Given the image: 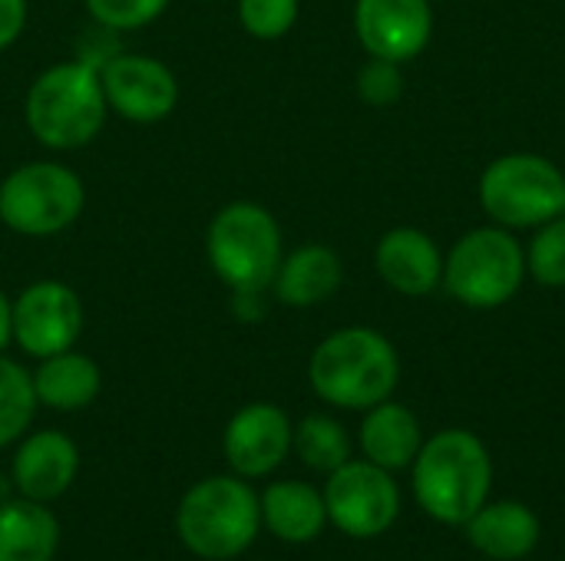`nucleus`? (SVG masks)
<instances>
[{
	"instance_id": "nucleus-1",
	"label": "nucleus",
	"mask_w": 565,
	"mask_h": 561,
	"mask_svg": "<svg viewBox=\"0 0 565 561\" xmlns=\"http://www.w3.org/2000/svg\"><path fill=\"white\" fill-rule=\"evenodd\" d=\"M109 106L99 83V66L86 60H66L46 66L26 89L23 119L30 136L53 149L73 152L89 145L106 126Z\"/></svg>"
},
{
	"instance_id": "nucleus-2",
	"label": "nucleus",
	"mask_w": 565,
	"mask_h": 561,
	"mask_svg": "<svg viewBox=\"0 0 565 561\" xmlns=\"http://www.w3.org/2000/svg\"><path fill=\"white\" fill-rule=\"evenodd\" d=\"M411 470L417 506L444 526H467L490 499L493 463L470 430H440L420 446Z\"/></svg>"
},
{
	"instance_id": "nucleus-3",
	"label": "nucleus",
	"mask_w": 565,
	"mask_h": 561,
	"mask_svg": "<svg viewBox=\"0 0 565 561\" xmlns=\"http://www.w3.org/2000/svg\"><path fill=\"white\" fill-rule=\"evenodd\" d=\"M311 390L338 410H371L391 400L401 380L394 344L371 327L328 334L308 360Z\"/></svg>"
},
{
	"instance_id": "nucleus-4",
	"label": "nucleus",
	"mask_w": 565,
	"mask_h": 561,
	"mask_svg": "<svg viewBox=\"0 0 565 561\" xmlns=\"http://www.w3.org/2000/svg\"><path fill=\"white\" fill-rule=\"evenodd\" d=\"M258 529L262 499L238 476H209L195 483L175 509L179 542L199 559H235L258 539Z\"/></svg>"
},
{
	"instance_id": "nucleus-5",
	"label": "nucleus",
	"mask_w": 565,
	"mask_h": 561,
	"mask_svg": "<svg viewBox=\"0 0 565 561\" xmlns=\"http://www.w3.org/2000/svg\"><path fill=\"white\" fill-rule=\"evenodd\" d=\"M205 258L232 294H262L285 258L281 228L265 205L228 202L209 222Z\"/></svg>"
},
{
	"instance_id": "nucleus-6",
	"label": "nucleus",
	"mask_w": 565,
	"mask_h": 561,
	"mask_svg": "<svg viewBox=\"0 0 565 561\" xmlns=\"http://www.w3.org/2000/svg\"><path fill=\"white\" fill-rule=\"evenodd\" d=\"M83 179L63 162H23L0 182V222L23 238H50L79 222Z\"/></svg>"
},
{
	"instance_id": "nucleus-7",
	"label": "nucleus",
	"mask_w": 565,
	"mask_h": 561,
	"mask_svg": "<svg viewBox=\"0 0 565 561\" xmlns=\"http://www.w3.org/2000/svg\"><path fill=\"white\" fill-rule=\"evenodd\" d=\"M480 205L500 228H540L565 215L563 169L533 152L500 155L480 175Z\"/></svg>"
},
{
	"instance_id": "nucleus-8",
	"label": "nucleus",
	"mask_w": 565,
	"mask_h": 561,
	"mask_svg": "<svg viewBox=\"0 0 565 561\" xmlns=\"http://www.w3.org/2000/svg\"><path fill=\"white\" fill-rule=\"evenodd\" d=\"M526 278V251L507 228H473L444 258L447 291L477 311L503 308Z\"/></svg>"
},
{
	"instance_id": "nucleus-9",
	"label": "nucleus",
	"mask_w": 565,
	"mask_h": 561,
	"mask_svg": "<svg viewBox=\"0 0 565 561\" xmlns=\"http://www.w3.org/2000/svg\"><path fill=\"white\" fill-rule=\"evenodd\" d=\"M321 496L328 522L351 539H377L401 516V493L394 476L367 460H348L328 473Z\"/></svg>"
},
{
	"instance_id": "nucleus-10",
	"label": "nucleus",
	"mask_w": 565,
	"mask_h": 561,
	"mask_svg": "<svg viewBox=\"0 0 565 561\" xmlns=\"http://www.w3.org/2000/svg\"><path fill=\"white\" fill-rule=\"evenodd\" d=\"M99 83L109 112L136 126L162 122L179 106L175 73L162 60L146 53H113L99 66Z\"/></svg>"
},
{
	"instance_id": "nucleus-11",
	"label": "nucleus",
	"mask_w": 565,
	"mask_h": 561,
	"mask_svg": "<svg viewBox=\"0 0 565 561\" xmlns=\"http://www.w3.org/2000/svg\"><path fill=\"white\" fill-rule=\"evenodd\" d=\"M83 334V301L63 281H33L13 298V341L23 354L43 360L76 347Z\"/></svg>"
},
{
	"instance_id": "nucleus-12",
	"label": "nucleus",
	"mask_w": 565,
	"mask_h": 561,
	"mask_svg": "<svg viewBox=\"0 0 565 561\" xmlns=\"http://www.w3.org/2000/svg\"><path fill=\"white\" fill-rule=\"evenodd\" d=\"M354 30L371 56L407 63L430 43L434 10L427 0H358Z\"/></svg>"
},
{
	"instance_id": "nucleus-13",
	"label": "nucleus",
	"mask_w": 565,
	"mask_h": 561,
	"mask_svg": "<svg viewBox=\"0 0 565 561\" xmlns=\"http://www.w3.org/2000/svg\"><path fill=\"white\" fill-rule=\"evenodd\" d=\"M291 420L275 403H248L242 407L222 436V450L235 476L258 479L275 473L291 453Z\"/></svg>"
},
{
	"instance_id": "nucleus-14",
	"label": "nucleus",
	"mask_w": 565,
	"mask_h": 561,
	"mask_svg": "<svg viewBox=\"0 0 565 561\" xmlns=\"http://www.w3.org/2000/svg\"><path fill=\"white\" fill-rule=\"evenodd\" d=\"M76 470H79V450L60 430H40L26 436L17 446V456L10 466L17 493L43 506L60 499L73 486Z\"/></svg>"
},
{
	"instance_id": "nucleus-15",
	"label": "nucleus",
	"mask_w": 565,
	"mask_h": 561,
	"mask_svg": "<svg viewBox=\"0 0 565 561\" xmlns=\"http://www.w3.org/2000/svg\"><path fill=\"white\" fill-rule=\"evenodd\" d=\"M374 268L387 288L407 298H424L444 281V255L420 228H391L377 241Z\"/></svg>"
},
{
	"instance_id": "nucleus-16",
	"label": "nucleus",
	"mask_w": 565,
	"mask_h": 561,
	"mask_svg": "<svg viewBox=\"0 0 565 561\" xmlns=\"http://www.w3.org/2000/svg\"><path fill=\"white\" fill-rule=\"evenodd\" d=\"M470 536V546L493 561L526 559L543 536V526L536 513L523 503H483L473 519L463 526Z\"/></svg>"
},
{
	"instance_id": "nucleus-17",
	"label": "nucleus",
	"mask_w": 565,
	"mask_h": 561,
	"mask_svg": "<svg viewBox=\"0 0 565 561\" xmlns=\"http://www.w3.org/2000/svg\"><path fill=\"white\" fill-rule=\"evenodd\" d=\"M344 281V265L328 245H301L281 258L278 274L271 281L275 298L285 308H315L338 294Z\"/></svg>"
},
{
	"instance_id": "nucleus-18",
	"label": "nucleus",
	"mask_w": 565,
	"mask_h": 561,
	"mask_svg": "<svg viewBox=\"0 0 565 561\" xmlns=\"http://www.w3.org/2000/svg\"><path fill=\"white\" fill-rule=\"evenodd\" d=\"M262 526L288 546L315 542L328 526L324 496L311 483H271L262 496Z\"/></svg>"
},
{
	"instance_id": "nucleus-19",
	"label": "nucleus",
	"mask_w": 565,
	"mask_h": 561,
	"mask_svg": "<svg viewBox=\"0 0 565 561\" xmlns=\"http://www.w3.org/2000/svg\"><path fill=\"white\" fill-rule=\"evenodd\" d=\"M420 446H424L420 423L404 403L384 400L367 410L361 423V450L367 463L387 473H401L417 460Z\"/></svg>"
},
{
	"instance_id": "nucleus-20",
	"label": "nucleus",
	"mask_w": 565,
	"mask_h": 561,
	"mask_svg": "<svg viewBox=\"0 0 565 561\" xmlns=\"http://www.w3.org/2000/svg\"><path fill=\"white\" fill-rule=\"evenodd\" d=\"M33 390H36V403L60 413H73L99 397L103 370L93 357L70 347L40 360V367L33 370Z\"/></svg>"
},
{
	"instance_id": "nucleus-21",
	"label": "nucleus",
	"mask_w": 565,
	"mask_h": 561,
	"mask_svg": "<svg viewBox=\"0 0 565 561\" xmlns=\"http://www.w3.org/2000/svg\"><path fill=\"white\" fill-rule=\"evenodd\" d=\"M60 526L43 503L13 499L0 506V561H53Z\"/></svg>"
},
{
	"instance_id": "nucleus-22",
	"label": "nucleus",
	"mask_w": 565,
	"mask_h": 561,
	"mask_svg": "<svg viewBox=\"0 0 565 561\" xmlns=\"http://www.w3.org/2000/svg\"><path fill=\"white\" fill-rule=\"evenodd\" d=\"M291 450L298 453V460L315 470V473H334L338 466H344L351 460V436L348 430L324 413H311L305 417L295 433H291Z\"/></svg>"
},
{
	"instance_id": "nucleus-23",
	"label": "nucleus",
	"mask_w": 565,
	"mask_h": 561,
	"mask_svg": "<svg viewBox=\"0 0 565 561\" xmlns=\"http://www.w3.org/2000/svg\"><path fill=\"white\" fill-rule=\"evenodd\" d=\"M36 407L40 403L33 390V374H26V367L0 354V450L26 433Z\"/></svg>"
},
{
	"instance_id": "nucleus-24",
	"label": "nucleus",
	"mask_w": 565,
	"mask_h": 561,
	"mask_svg": "<svg viewBox=\"0 0 565 561\" xmlns=\"http://www.w3.org/2000/svg\"><path fill=\"white\" fill-rule=\"evenodd\" d=\"M526 274L546 288H565V215L540 225L526 251Z\"/></svg>"
},
{
	"instance_id": "nucleus-25",
	"label": "nucleus",
	"mask_w": 565,
	"mask_h": 561,
	"mask_svg": "<svg viewBox=\"0 0 565 561\" xmlns=\"http://www.w3.org/2000/svg\"><path fill=\"white\" fill-rule=\"evenodd\" d=\"M298 0H238V23L255 40H281L298 23Z\"/></svg>"
},
{
	"instance_id": "nucleus-26",
	"label": "nucleus",
	"mask_w": 565,
	"mask_h": 561,
	"mask_svg": "<svg viewBox=\"0 0 565 561\" xmlns=\"http://www.w3.org/2000/svg\"><path fill=\"white\" fill-rule=\"evenodd\" d=\"M172 0H86V10L96 26L113 33H129L156 23Z\"/></svg>"
},
{
	"instance_id": "nucleus-27",
	"label": "nucleus",
	"mask_w": 565,
	"mask_h": 561,
	"mask_svg": "<svg viewBox=\"0 0 565 561\" xmlns=\"http://www.w3.org/2000/svg\"><path fill=\"white\" fill-rule=\"evenodd\" d=\"M404 93V76H401V63L394 60H377L371 56L361 73H358V96L367 106H391L397 103Z\"/></svg>"
},
{
	"instance_id": "nucleus-28",
	"label": "nucleus",
	"mask_w": 565,
	"mask_h": 561,
	"mask_svg": "<svg viewBox=\"0 0 565 561\" xmlns=\"http://www.w3.org/2000/svg\"><path fill=\"white\" fill-rule=\"evenodd\" d=\"M26 0H0V53L10 50L26 30Z\"/></svg>"
},
{
	"instance_id": "nucleus-29",
	"label": "nucleus",
	"mask_w": 565,
	"mask_h": 561,
	"mask_svg": "<svg viewBox=\"0 0 565 561\" xmlns=\"http://www.w3.org/2000/svg\"><path fill=\"white\" fill-rule=\"evenodd\" d=\"M13 341V301L0 291V354Z\"/></svg>"
}]
</instances>
